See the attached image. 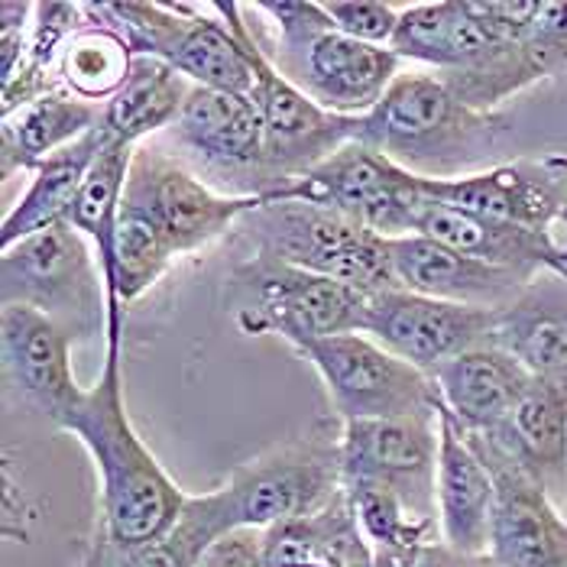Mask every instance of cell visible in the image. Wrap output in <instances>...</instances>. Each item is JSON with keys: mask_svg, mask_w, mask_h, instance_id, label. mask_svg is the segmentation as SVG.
Returning a JSON list of instances; mask_svg holds the SVG:
<instances>
[{"mask_svg": "<svg viewBox=\"0 0 567 567\" xmlns=\"http://www.w3.org/2000/svg\"><path fill=\"white\" fill-rule=\"evenodd\" d=\"M234 516L227 506L224 489L188 496L178 523L153 545L143 548H117L111 538L97 528V538L87 551V561L94 567H198L202 555L218 542L220 535L234 532Z\"/></svg>", "mask_w": 567, "mask_h": 567, "instance_id": "28", "label": "cell"}, {"mask_svg": "<svg viewBox=\"0 0 567 567\" xmlns=\"http://www.w3.org/2000/svg\"><path fill=\"white\" fill-rule=\"evenodd\" d=\"M437 519L441 545L461 555L489 551V525L496 506V481L464 429L437 399Z\"/></svg>", "mask_w": 567, "mask_h": 567, "instance_id": "20", "label": "cell"}, {"mask_svg": "<svg viewBox=\"0 0 567 567\" xmlns=\"http://www.w3.org/2000/svg\"><path fill=\"white\" fill-rule=\"evenodd\" d=\"M131 43L107 23H87L72 33L59 55V79L69 87V94L107 104L121 85L127 82L133 65Z\"/></svg>", "mask_w": 567, "mask_h": 567, "instance_id": "32", "label": "cell"}, {"mask_svg": "<svg viewBox=\"0 0 567 567\" xmlns=\"http://www.w3.org/2000/svg\"><path fill=\"white\" fill-rule=\"evenodd\" d=\"M107 143V133L97 124L94 131L85 133L82 140H75L72 146L52 153L33 169V182L23 192V198L10 208V215L3 218L0 230V247H13L33 234H40L52 224L69 220V212L75 205V195L85 182L91 163L97 159L101 146Z\"/></svg>", "mask_w": 567, "mask_h": 567, "instance_id": "27", "label": "cell"}, {"mask_svg": "<svg viewBox=\"0 0 567 567\" xmlns=\"http://www.w3.org/2000/svg\"><path fill=\"white\" fill-rule=\"evenodd\" d=\"M82 567H94V565H91V561H87V558H85V565H82Z\"/></svg>", "mask_w": 567, "mask_h": 567, "instance_id": "39", "label": "cell"}, {"mask_svg": "<svg viewBox=\"0 0 567 567\" xmlns=\"http://www.w3.org/2000/svg\"><path fill=\"white\" fill-rule=\"evenodd\" d=\"M509 127L499 114L467 107L437 75H399L386 97L360 117V143L422 178H461Z\"/></svg>", "mask_w": 567, "mask_h": 567, "instance_id": "2", "label": "cell"}, {"mask_svg": "<svg viewBox=\"0 0 567 567\" xmlns=\"http://www.w3.org/2000/svg\"><path fill=\"white\" fill-rule=\"evenodd\" d=\"M101 124V104L82 101L65 91H49L30 107L3 117L0 127V178L20 169H37L52 153L72 146Z\"/></svg>", "mask_w": 567, "mask_h": 567, "instance_id": "26", "label": "cell"}, {"mask_svg": "<svg viewBox=\"0 0 567 567\" xmlns=\"http://www.w3.org/2000/svg\"><path fill=\"white\" fill-rule=\"evenodd\" d=\"M220 20L234 30L240 40L250 69H254V87L250 101L257 107L266 131V178L269 192L289 185L292 178L306 175L328 156H334L341 146L360 140V117H338L324 107H318L302 87H296L266 55L247 23L244 3H212Z\"/></svg>", "mask_w": 567, "mask_h": 567, "instance_id": "5", "label": "cell"}, {"mask_svg": "<svg viewBox=\"0 0 567 567\" xmlns=\"http://www.w3.org/2000/svg\"><path fill=\"white\" fill-rule=\"evenodd\" d=\"M133 156H136V146L107 136L69 212V224L94 244L104 282L114 279V237H117V218H121Z\"/></svg>", "mask_w": 567, "mask_h": 567, "instance_id": "30", "label": "cell"}, {"mask_svg": "<svg viewBox=\"0 0 567 567\" xmlns=\"http://www.w3.org/2000/svg\"><path fill=\"white\" fill-rule=\"evenodd\" d=\"M321 7L344 37L370 45L393 43L399 13H402V7L380 3V0H328Z\"/></svg>", "mask_w": 567, "mask_h": 567, "instance_id": "35", "label": "cell"}, {"mask_svg": "<svg viewBox=\"0 0 567 567\" xmlns=\"http://www.w3.org/2000/svg\"><path fill=\"white\" fill-rule=\"evenodd\" d=\"M107 350L101 377L82 390L59 429L75 435L94 461L101 481V532L117 548L159 542L182 516L185 493L163 471L156 454L136 435L124 402V302L107 292Z\"/></svg>", "mask_w": 567, "mask_h": 567, "instance_id": "1", "label": "cell"}, {"mask_svg": "<svg viewBox=\"0 0 567 567\" xmlns=\"http://www.w3.org/2000/svg\"><path fill=\"white\" fill-rule=\"evenodd\" d=\"M558 503L567 496V390L532 380L503 425L481 435Z\"/></svg>", "mask_w": 567, "mask_h": 567, "instance_id": "23", "label": "cell"}, {"mask_svg": "<svg viewBox=\"0 0 567 567\" xmlns=\"http://www.w3.org/2000/svg\"><path fill=\"white\" fill-rule=\"evenodd\" d=\"M250 7L266 13L276 27L272 65L318 107L338 117L370 114L399 79L402 59L390 45L344 37L315 0H272Z\"/></svg>", "mask_w": 567, "mask_h": 567, "instance_id": "3", "label": "cell"}, {"mask_svg": "<svg viewBox=\"0 0 567 567\" xmlns=\"http://www.w3.org/2000/svg\"><path fill=\"white\" fill-rule=\"evenodd\" d=\"M390 257H393L395 279L405 292L457 302V306L506 308L523 296L528 282H535L519 272L451 250L422 234L390 240Z\"/></svg>", "mask_w": 567, "mask_h": 567, "instance_id": "19", "label": "cell"}, {"mask_svg": "<svg viewBox=\"0 0 567 567\" xmlns=\"http://www.w3.org/2000/svg\"><path fill=\"white\" fill-rule=\"evenodd\" d=\"M341 467L344 481H377L393 486L419 519L435 523L437 412L409 419L344 422Z\"/></svg>", "mask_w": 567, "mask_h": 567, "instance_id": "15", "label": "cell"}, {"mask_svg": "<svg viewBox=\"0 0 567 567\" xmlns=\"http://www.w3.org/2000/svg\"><path fill=\"white\" fill-rule=\"evenodd\" d=\"M415 234L432 237L437 244L461 250L474 260L519 272L525 279H538L542 272L567 276V247L558 237L535 234V230L503 224V220L481 218L471 212H457L429 195L415 218Z\"/></svg>", "mask_w": 567, "mask_h": 567, "instance_id": "21", "label": "cell"}, {"mask_svg": "<svg viewBox=\"0 0 567 567\" xmlns=\"http://www.w3.org/2000/svg\"><path fill=\"white\" fill-rule=\"evenodd\" d=\"M3 306H33L59 321L75 341L107 328V286L87 254L85 237L69 224H52L13 244L0 257Z\"/></svg>", "mask_w": 567, "mask_h": 567, "instance_id": "8", "label": "cell"}, {"mask_svg": "<svg viewBox=\"0 0 567 567\" xmlns=\"http://www.w3.org/2000/svg\"><path fill=\"white\" fill-rule=\"evenodd\" d=\"M87 17L114 27L136 55L169 62L192 85L250 94L254 69L234 30L195 3H82Z\"/></svg>", "mask_w": 567, "mask_h": 567, "instance_id": "7", "label": "cell"}, {"mask_svg": "<svg viewBox=\"0 0 567 567\" xmlns=\"http://www.w3.org/2000/svg\"><path fill=\"white\" fill-rule=\"evenodd\" d=\"M257 254L338 279L367 296L402 289L395 279L390 240L331 208L308 202H266L247 218Z\"/></svg>", "mask_w": 567, "mask_h": 567, "instance_id": "4", "label": "cell"}, {"mask_svg": "<svg viewBox=\"0 0 567 567\" xmlns=\"http://www.w3.org/2000/svg\"><path fill=\"white\" fill-rule=\"evenodd\" d=\"M198 567H266L260 528H234L202 555Z\"/></svg>", "mask_w": 567, "mask_h": 567, "instance_id": "36", "label": "cell"}, {"mask_svg": "<svg viewBox=\"0 0 567 567\" xmlns=\"http://www.w3.org/2000/svg\"><path fill=\"white\" fill-rule=\"evenodd\" d=\"M429 377L435 380L441 405L471 435H486L503 425L532 386V373L499 348L467 350L435 367Z\"/></svg>", "mask_w": 567, "mask_h": 567, "instance_id": "24", "label": "cell"}, {"mask_svg": "<svg viewBox=\"0 0 567 567\" xmlns=\"http://www.w3.org/2000/svg\"><path fill=\"white\" fill-rule=\"evenodd\" d=\"M75 338L33 306H3L0 348L7 383L55 425L75 405L82 386L72 373Z\"/></svg>", "mask_w": 567, "mask_h": 567, "instance_id": "18", "label": "cell"}, {"mask_svg": "<svg viewBox=\"0 0 567 567\" xmlns=\"http://www.w3.org/2000/svg\"><path fill=\"white\" fill-rule=\"evenodd\" d=\"M496 481L489 558L499 567H567V523L545 486L481 435L464 432Z\"/></svg>", "mask_w": 567, "mask_h": 567, "instance_id": "16", "label": "cell"}, {"mask_svg": "<svg viewBox=\"0 0 567 567\" xmlns=\"http://www.w3.org/2000/svg\"><path fill=\"white\" fill-rule=\"evenodd\" d=\"M422 192L447 208L555 237L567 230V156H523L461 178H422Z\"/></svg>", "mask_w": 567, "mask_h": 567, "instance_id": "13", "label": "cell"}, {"mask_svg": "<svg viewBox=\"0 0 567 567\" xmlns=\"http://www.w3.org/2000/svg\"><path fill=\"white\" fill-rule=\"evenodd\" d=\"M405 567H499L489 555H461L447 545H425Z\"/></svg>", "mask_w": 567, "mask_h": 567, "instance_id": "38", "label": "cell"}, {"mask_svg": "<svg viewBox=\"0 0 567 567\" xmlns=\"http://www.w3.org/2000/svg\"><path fill=\"white\" fill-rule=\"evenodd\" d=\"M192 87L169 62L156 55H133L127 82L107 104H101V127L111 140L140 146L150 133L173 127Z\"/></svg>", "mask_w": 567, "mask_h": 567, "instance_id": "29", "label": "cell"}, {"mask_svg": "<svg viewBox=\"0 0 567 567\" xmlns=\"http://www.w3.org/2000/svg\"><path fill=\"white\" fill-rule=\"evenodd\" d=\"M237 324L247 334H279L302 350L338 334H363L370 296L338 279L254 254L234 272Z\"/></svg>", "mask_w": 567, "mask_h": 567, "instance_id": "6", "label": "cell"}, {"mask_svg": "<svg viewBox=\"0 0 567 567\" xmlns=\"http://www.w3.org/2000/svg\"><path fill=\"white\" fill-rule=\"evenodd\" d=\"M237 528H272L324 509L344 489L341 437L306 435L266 451L220 486Z\"/></svg>", "mask_w": 567, "mask_h": 567, "instance_id": "11", "label": "cell"}, {"mask_svg": "<svg viewBox=\"0 0 567 567\" xmlns=\"http://www.w3.org/2000/svg\"><path fill=\"white\" fill-rule=\"evenodd\" d=\"M169 133L175 146L202 169L227 178H254V195L269 188L266 131L247 94L195 85Z\"/></svg>", "mask_w": 567, "mask_h": 567, "instance_id": "17", "label": "cell"}, {"mask_svg": "<svg viewBox=\"0 0 567 567\" xmlns=\"http://www.w3.org/2000/svg\"><path fill=\"white\" fill-rule=\"evenodd\" d=\"M266 202H308L395 240L415 234V218L425 205L422 175L405 173L380 150L353 140L289 185L260 195Z\"/></svg>", "mask_w": 567, "mask_h": 567, "instance_id": "9", "label": "cell"}, {"mask_svg": "<svg viewBox=\"0 0 567 567\" xmlns=\"http://www.w3.org/2000/svg\"><path fill=\"white\" fill-rule=\"evenodd\" d=\"M33 10L37 3H0V79H7L27 52Z\"/></svg>", "mask_w": 567, "mask_h": 567, "instance_id": "37", "label": "cell"}, {"mask_svg": "<svg viewBox=\"0 0 567 567\" xmlns=\"http://www.w3.org/2000/svg\"><path fill=\"white\" fill-rule=\"evenodd\" d=\"M499 308H474L415 296L405 289L370 296L363 334L393 350L412 367L432 373L435 367L477 348H493V324Z\"/></svg>", "mask_w": 567, "mask_h": 567, "instance_id": "14", "label": "cell"}, {"mask_svg": "<svg viewBox=\"0 0 567 567\" xmlns=\"http://www.w3.org/2000/svg\"><path fill=\"white\" fill-rule=\"evenodd\" d=\"M175 260L173 244L127 205H121L117 237H114V279L104 282L124 306L150 292Z\"/></svg>", "mask_w": 567, "mask_h": 567, "instance_id": "33", "label": "cell"}, {"mask_svg": "<svg viewBox=\"0 0 567 567\" xmlns=\"http://www.w3.org/2000/svg\"><path fill=\"white\" fill-rule=\"evenodd\" d=\"M344 489L380 567H405L425 545H432V523L419 519L393 486L377 481H344Z\"/></svg>", "mask_w": 567, "mask_h": 567, "instance_id": "31", "label": "cell"}, {"mask_svg": "<svg viewBox=\"0 0 567 567\" xmlns=\"http://www.w3.org/2000/svg\"><path fill=\"white\" fill-rule=\"evenodd\" d=\"M299 353L321 373L341 422H377L437 412L441 395L435 380L360 331L315 341Z\"/></svg>", "mask_w": 567, "mask_h": 567, "instance_id": "10", "label": "cell"}, {"mask_svg": "<svg viewBox=\"0 0 567 567\" xmlns=\"http://www.w3.org/2000/svg\"><path fill=\"white\" fill-rule=\"evenodd\" d=\"M525 55L532 59L535 72L545 79L567 72V0H535V10L525 23Z\"/></svg>", "mask_w": 567, "mask_h": 567, "instance_id": "34", "label": "cell"}, {"mask_svg": "<svg viewBox=\"0 0 567 567\" xmlns=\"http://www.w3.org/2000/svg\"><path fill=\"white\" fill-rule=\"evenodd\" d=\"M262 555L266 567H380L370 538L357 523L348 489L318 513L266 528Z\"/></svg>", "mask_w": 567, "mask_h": 567, "instance_id": "25", "label": "cell"}, {"mask_svg": "<svg viewBox=\"0 0 567 567\" xmlns=\"http://www.w3.org/2000/svg\"><path fill=\"white\" fill-rule=\"evenodd\" d=\"M124 205L140 212L173 244L175 257H185L260 208V195H220L169 153L136 146Z\"/></svg>", "mask_w": 567, "mask_h": 567, "instance_id": "12", "label": "cell"}, {"mask_svg": "<svg viewBox=\"0 0 567 567\" xmlns=\"http://www.w3.org/2000/svg\"><path fill=\"white\" fill-rule=\"evenodd\" d=\"M489 344L513 353L532 380L567 390V276L542 272L513 306L499 308Z\"/></svg>", "mask_w": 567, "mask_h": 567, "instance_id": "22", "label": "cell"}]
</instances>
